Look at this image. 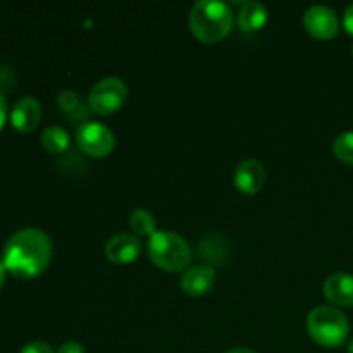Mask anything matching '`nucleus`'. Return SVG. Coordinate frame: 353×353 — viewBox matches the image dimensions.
I'll list each match as a JSON object with an SVG mask.
<instances>
[{
	"mask_svg": "<svg viewBox=\"0 0 353 353\" xmlns=\"http://www.w3.org/2000/svg\"><path fill=\"white\" fill-rule=\"evenodd\" d=\"M52 259V241L37 228H24L14 233L3 247L6 271L19 279L37 278L47 269Z\"/></svg>",
	"mask_w": 353,
	"mask_h": 353,
	"instance_id": "1",
	"label": "nucleus"
},
{
	"mask_svg": "<svg viewBox=\"0 0 353 353\" xmlns=\"http://www.w3.org/2000/svg\"><path fill=\"white\" fill-rule=\"evenodd\" d=\"M190 30L202 43H217L230 34L233 12L219 0H200L190 10Z\"/></svg>",
	"mask_w": 353,
	"mask_h": 353,
	"instance_id": "2",
	"label": "nucleus"
},
{
	"mask_svg": "<svg viewBox=\"0 0 353 353\" xmlns=\"http://www.w3.org/2000/svg\"><path fill=\"white\" fill-rule=\"evenodd\" d=\"M148 257L165 272H179L188 268L192 248L181 234L174 231H155L147 243Z\"/></svg>",
	"mask_w": 353,
	"mask_h": 353,
	"instance_id": "3",
	"label": "nucleus"
},
{
	"mask_svg": "<svg viewBox=\"0 0 353 353\" xmlns=\"http://www.w3.org/2000/svg\"><path fill=\"white\" fill-rule=\"evenodd\" d=\"M307 331L317 345L326 348H336L347 341L350 324L347 316L336 307H316L307 316Z\"/></svg>",
	"mask_w": 353,
	"mask_h": 353,
	"instance_id": "4",
	"label": "nucleus"
},
{
	"mask_svg": "<svg viewBox=\"0 0 353 353\" xmlns=\"http://www.w3.org/2000/svg\"><path fill=\"white\" fill-rule=\"evenodd\" d=\"M128 99V86L116 76H107L92 86L88 95V107L92 112L109 116L117 112Z\"/></svg>",
	"mask_w": 353,
	"mask_h": 353,
	"instance_id": "5",
	"label": "nucleus"
},
{
	"mask_svg": "<svg viewBox=\"0 0 353 353\" xmlns=\"http://www.w3.org/2000/svg\"><path fill=\"white\" fill-rule=\"evenodd\" d=\"M76 141H78V147L81 148L83 154L95 159L110 155V152L114 150V145H116L112 131L103 123H97V121L81 123V126L76 131Z\"/></svg>",
	"mask_w": 353,
	"mask_h": 353,
	"instance_id": "6",
	"label": "nucleus"
},
{
	"mask_svg": "<svg viewBox=\"0 0 353 353\" xmlns=\"http://www.w3.org/2000/svg\"><path fill=\"white\" fill-rule=\"evenodd\" d=\"M303 26L317 40H331L340 30V21L331 7L312 6L303 14Z\"/></svg>",
	"mask_w": 353,
	"mask_h": 353,
	"instance_id": "7",
	"label": "nucleus"
},
{
	"mask_svg": "<svg viewBox=\"0 0 353 353\" xmlns=\"http://www.w3.org/2000/svg\"><path fill=\"white\" fill-rule=\"evenodd\" d=\"M233 181L243 195H255L265 183L264 165L255 159H245L234 169Z\"/></svg>",
	"mask_w": 353,
	"mask_h": 353,
	"instance_id": "8",
	"label": "nucleus"
},
{
	"mask_svg": "<svg viewBox=\"0 0 353 353\" xmlns=\"http://www.w3.org/2000/svg\"><path fill=\"white\" fill-rule=\"evenodd\" d=\"M140 240L131 233L114 234L105 245V257L109 259V262L116 265L131 264L140 255Z\"/></svg>",
	"mask_w": 353,
	"mask_h": 353,
	"instance_id": "9",
	"label": "nucleus"
},
{
	"mask_svg": "<svg viewBox=\"0 0 353 353\" xmlns=\"http://www.w3.org/2000/svg\"><path fill=\"white\" fill-rule=\"evenodd\" d=\"M216 283V271L212 265H193L186 269L185 274L181 276V290L188 296H202L207 295L214 288Z\"/></svg>",
	"mask_w": 353,
	"mask_h": 353,
	"instance_id": "10",
	"label": "nucleus"
},
{
	"mask_svg": "<svg viewBox=\"0 0 353 353\" xmlns=\"http://www.w3.org/2000/svg\"><path fill=\"white\" fill-rule=\"evenodd\" d=\"M41 119V105L34 97H23L10 112V123L19 133H30Z\"/></svg>",
	"mask_w": 353,
	"mask_h": 353,
	"instance_id": "11",
	"label": "nucleus"
},
{
	"mask_svg": "<svg viewBox=\"0 0 353 353\" xmlns=\"http://www.w3.org/2000/svg\"><path fill=\"white\" fill-rule=\"evenodd\" d=\"M324 296L338 307H353V274L334 272L324 281Z\"/></svg>",
	"mask_w": 353,
	"mask_h": 353,
	"instance_id": "12",
	"label": "nucleus"
},
{
	"mask_svg": "<svg viewBox=\"0 0 353 353\" xmlns=\"http://www.w3.org/2000/svg\"><path fill=\"white\" fill-rule=\"evenodd\" d=\"M268 9L261 2H247L238 12V28L241 31H259L268 23Z\"/></svg>",
	"mask_w": 353,
	"mask_h": 353,
	"instance_id": "13",
	"label": "nucleus"
},
{
	"mask_svg": "<svg viewBox=\"0 0 353 353\" xmlns=\"http://www.w3.org/2000/svg\"><path fill=\"white\" fill-rule=\"evenodd\" d=\"M41 147L45 148V152L54 155L64 154L69 148V134L64 128L61 126H48L41 131Z\"/></svg>",
	"mask_w": 353,
	"mask_h": 353,
	"instance_id": "14",
	"label": "nucleus"
},
{
	"mask_svg": "<svg viewBox=\"0 0 353 353\" xmlns=\"http://www.w3.org/2000/svg\"><path fill=\"white\" fill-rule=\"evenodd\" d=\"M130 226L138 236H148L155 233V217L145 209H134L130 216Z\"/></svg>",
	"mask_w": 353,
	"mask_h": 353,
	"instance_id": "15",
	"label": "nucleus"
},
{
	"mask_svg": "<svg viewBox=\"0 0 353 353\" xmlns=\"http://www.w3.org/2000/svg\"><path fill=\"white\" fill-rule=\"evenodd\" d=\"M226 241L221 236H210L207 240L202 241L200 245V255L207 261H210L212 264H223L226 261L228 254H230V248H223V250H217V247H223Z\"/></svg>",
	"mask_w": 353,
	"mask_h": 353,
	"instance_id": "16",
	"label": "nucleus"
},
{
	"mask_svg": "<svg viewBox=\"0 0 353 353\" xmlns=\"http://www.w3.org/2000/svg\"><path fill=\"white\" fill-rule=\"evenodd\" d=\"M333 152L341 162L353 165V131H347L336 137L333 143Z\"/></svg>",
	"mask_w": 353,
	"mask_h": 353,
	"instance_id": "17",
	"label": "nucleus"
},
{
	"mask_svg": "<svg viewBox=\"0 0 353 353\" xmlns=\"http://www.w3.org/2000/svg\"><path fill=\"white\" fill-rule=\"evenodd\" d=\"M81 103L83 102L79 100L78 93L72 92V90H62V92H59L57 105L68 117L71 116V114H74L76 110L81 107Z\"/></svg>",
	"mask_w": 353,
	"mask_h": 353,
	"instance_id": "18",
	"label": "nucleus"
},
{
	"mask_svg": "<svg viewBox=\"0 0 353 353\" xmlns=\"http://www.w3.org/2000/svg\"><path fill=\"white\" fill-rule=\"evenodd\" d=\"M14 86V72L7 65H0V93L9 92ZM3 95V93H2Z\"/></svg>",
	"mask_w": 353,
	"mask_h": 353,
	"instance_id": "19",
	"label": "nucleus"
},
{
	"mask_svg": "<svg viewBox=\"0 0 353 353\" xmlns=\"http://www.w3.org/2000/svg\"><path fill=\"white\" fill-rule=\"evenodd\" d=\"M19 353H54L50 345L43 343V341H31Z\"/></svg>",
	"mask_w": 353,
	"mask_h": 353,
	"instance_id": "20",
	"label": "nucleus"
},
{
	"mask_svg": "<svg viewBox=\"0 0 353 353\" xmlns=\"http://www.w3.org/2000/svg\"><path fill=\"white\" fill-rule=\"evenodd\" d=\"M57 353H85V347L79 341H64L57 348Z\"/></svg>",
	"mask_w": 353,
	"mask_h": 353,
	"instance_id": "21",
	"label": "nucleus"
},
{
	"mask_svg": "<svg viewBox=\"0 0 353 353\" xmlns=\"http://www.w3.org/2000/svg\"><path fill=\"white\" fill-rule=\"evenodd\" d=\"M343 26L345 30L348 31V33L353 34V3L345 9V14H343Z\"/></svg>",
	"mask_w": 353,
	"mask_h": 353,
	"instance_id": "22",
	"label": "nucleus"
},
{
	"mask_svg": "<svg viewBox=\"0 0 353 353\" xmlns=\"http://www.w3.org/2000/svg\"><path fill=\"white\" fill-rule=\"evenodd\" d=\"M7 110H9L7 109V99L0 93V130H2L7 121Z\"/></svg>",
	"mask_w": 353,
	"mask_h": 353,
	"instance_id": "23",
	"label": "nucleus"
},
{
	"mask_svg": "<svg viewBox=\"0 0 353 353\" xmlns=\"http://www.w3.org/2000/svg\"><path fill=\"white\" fill-rule=\"evenodd\" d=\"M3 279H6V265H3V262L0 261V288H2L3 285Z\"/></svg>",
	"mask_w": 353,
	"mask_h": 353,
	"instance_id": "24",
	"label": "nucleus"
},
{
	"mask_svg": "<svg viewBox=\"0 0 353 353\" xmlns=\"http://www.w3.org/2000/svg\"><path fill=\"white\" fill-rule=\"evenodd\" d=\"M226 353H257V352L248 350V348H233V350H228Z\"/></svg>",
	"mask_w": 353,
	"mask_h": 353,
	"instance_id": "25",
	"label": "nucleus"
},
{
	"mask_svg": "<svg viewBox=\"0 0 353 353\" xmlns=\"http://www.w3.org/2000/svg\"><path fill=\"white\" fill-rule=\"evenodd\" d=\"M348 353H353V340L350 341V345H348Z\"/></svg>",
	"mask_w": 353,
	"mask_h": 353,
	"instance_id": "26",
	"label": "nucleus"
},
{
	"mask_svg": "<svg viewBox=\"0 0 353 353\" xmlns=\"http://www.w3.org/2000/svg\"><path fill=\"white\" fill-rule=\"evenodd\" d=\"M352 54H353V43H352Z\"/></svg>",
	"mask_w": 353,
	"mask_h": 353,
	"instance_id": "27",
	"label": "nucleus"
}]
</instances>
